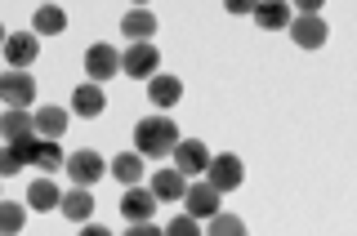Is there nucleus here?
<instances>
[{"instance_id": "nucleus-8", "label": "nucleus", "mask_w": 357, "mask_h": 236, "mask_svg": "<svg viewBox=\"0 0 357 236\" xmlns=\"http://www.w3.org/2000/svg\"><path fill=\"white\" fill-rule=\"evenodd\" d=\"M85 72H89V81H94V85L112 81V76H121V54L112 49L107 40L89 45V49H85Z\"/></svg>"}, {"instance_id": "nucleus-1", "label": "nucleus", "mask_w": 357, "mask_h": 236, "mask_svg": "<svg viewBox=\"0 0 357 236\" xmlns=\"http://www.w3.org/2000/svg\"><path fill=\"white\" fill-rule=\"evenodd\" d=\"M178 143V125L170 116H143L139 125H134V152L143 156V161H156V156H165Z\"/></svg>"}, {"instance_id": "nucleus-13", "label": "nucleus", "mask_w": 357, "mask_h": 236, "mask_svg": "<svg viewBox=\"0 0 357 236\" xmlns=\"http://www.w3.org/2000/svg\"><path fill=\"white\" fill-rule=\"evenodd\" d=\"M250 14L264 31H286V22L295 18V9H290V0H259Z\"/></svg>"}, {"instance_id": "nucleus-22", "label": "nucleus", "mask_w": 357, "mask_h": 236, "mask_svg": "<svg viewBox=\"0 0 357 236\" xmlns=\"http://www.w3.org/2000/svg\"><path fill=\"white\" fill-rule=\"evenodd\" d=\"M59 183H54V178H36V183L27 187V205L31 210H59Z\"/></svg>"}, {"instance_id": "nucleus-6", "label": "nucleus", "mask_w": 357, "mask_h": 236, "mask_svg": "<svg viewBox=\"0 0 357 236\" xmlns=\"http://www.w3.org/2000/svg\"><path fill=\"white\" fill-rule=\"evenodd\" d=\"M170 152H174V170L183 174V178H201V174H206V165H210V148H206L201 139H178Z\"/></svg>"}, {"instance_id": "nucleus-4", "label": "nucleus", "mask_w": 357, "mask_h": 236, "mask_svg": "<svg viewBox=\"0 0 357 236\" xmlns=\"http://www.w3.org/2000/svg\"><path fill=\"white\" fill-rule=\"evenodd\" d=\"M156 67H161V54H156V45H152V40H130V49L121 54V76L148 81Z\"/></svg>"}, {"instance_id": "nucleus-19", "label": "nucleus", "mask_w": 357, "mask_h": 236, "mask_svg": "<svg viewBox=\"0 0 357 236\" xmlns=\"http://www.w3.org/2000/svg\"><path fill=\"white\" fill-rule=\"evenodd\" d=\"M59 210H63L72 223H85L89 214H94V196H89V187H72V192L59 196Z\"/></svg>"}, {"instance_id": "nucleus-17", "label": "nucleus", "mask_w": 357, "mask_h": 236, "mask_svg": "<svg viewBox=\"0 0 357 236\" xmlns=\"http://www.w3.org/2000/svg\"><path fill=\"white\" fill-rule=\"evenodd\" d=\"M103 107H107V94H103V85H94V81L81 85L72 94V111H76V116H85V120H94Z\"/></svg>"}, {"instance_id": "nucleus-24", "label": "nucleus", "mask_w": 357, "mask_h": 236, "mask_svg": "<svg viewBox=\"0 0 357 236\" xmlns=\"http://www.w3.org/2000/svg\"><path fill=\"white\" fill-rule=\"evenodd\" d=\"M206 223H210V232H215V236H241V232H245V223H241L237 214H223V210H215Z\"/></svg>"}, {"instance_id": "nucleus-18", "label": "nucleus", "mask_w": 357, "mask_h": 236, "mask_svg": "<svg viewBox=\"0 0 357 236\" xmlns=\"http://www.w3.org/2000/svg\"><path fill=\"white\" fill-rule=\"evenodd\" d=\"M31 31H36V36H59V31H67V14L54 5V0H45V5H36Z\"/></svg>"}, {"instance_id": "nucleus-30", "label": "nucleus", "mask_w": 357, "mask_h": 236, "mask_svg": "<svg viewBox=\"0 0 357 236\" xmlns=\"http://www.w3.org/2000/svg\"><path fill=\"white\" fill-rule=\"evenodd\" d=\"M321 5L326 0H290V9H299V14H321Z\"/></svg>"}, {"instance_id": "nucleus-23", "label": "nucleus", "mask_w": 357, "mask_h": 236, "mask_svg": "<svg viewBox=\"0 0 357 236\" xmlns=\"http://www.w3.org/2000/svg\"><path fill=\"white\" fill-rule=\"evenodd\" d=\"M63 161H67V156H63V148H59V139H40V152H36V165H40V170H45V174H59Z\"/></svg>"}, {"instance_id": "nucleus-7", "label": "nucleus", "mask_w": 357, "mask_h": 236, "mask_svg": "<svg viewBox=\"0 0 357 236\" xmlns=\"http://www.w3.org/2000/svg\"><path fill=\"white\" fill-rule=\"evenodd\" d=\"M63 170L72 174L76 187H94L98 178H107V161H103L98 152H72V156L63 161Z\"/></svg>"}, {"instance_id": "nucleus-29", "label": "nucleus", "mask_w": 357, "mask_h": 236, "mask_svg": "<svg viewBox=\"0 0 357 236\" xmlns=\"http://www.w3.org/2000/svg\"><path fill=\"white\" fill-rule=\"evenodd\" d=\"M255 5H259V0H223V9H228L232 18H245V14H250Z\"/></svg>"}, {"instance_id": "nucleus-27", "label": "nucleus", "mask_w": 357, "mask_h": 236, "mask_svg": "<svg viewBox=\"0 0 357 236\" xmlns=\"http://www.w3.org/2000/svg\"><path fill=\"white\" fill-rule=\"evenodd\" d=\"M165 232H170V236H197V232H201V219H192V214L183 210L178 219H170V228H165Z\"/></svg>"}, {"instance_id": "nucleus-31", "label": "nucleus", "mask_w": 357, "mask_h": 236, "mask_svg": "<svg viewBox=\"0 0 357 236\" xmlns=\"http://www.w3.org/2000/svg\"><path fill=\"white\" fill-rule=\"evenodd\" d=\"M5 36H9V31H5V27H0V45H5Z\"/></svg>"}, {"instance_id": "nucleus-5", "label": "nucleus", "mask_w": 357, "mask_h": 236, "mask_svg": "<svg viewBox=\"0 0 357 236\" xmlns=\"http://www.w3.org/2000/svg\"><path fill=\"white\" fill-rule=\"evenodd\" d=\"M286 31H290V40L299 45V49H321L331 36V27H326V18L321 14H295L286 22Z\"/></svg>"}, {"instance_id": "nucleus-32", "label": "nucleus", "mask_w": 357, "mask_h": 236, "mask_svg": "<svg viewBox=\"0 0 357 236\" xmlns=\"http://www.w3.org/2000/svg\"><path fill=\"white\" fill-rule=\"evenodd\" d=\"M134 5H148V0H134Z\"/></svg>"}, {"instance_id": "nucleus-12", "label": "nucleus", "mask_w": 357, "mask_h": 236, "mask_svg": "<svg viewBox=\"0 0 357 236\" xmlns=\"http://www.w3.org/2000/svg\"><path fill=\"white\" fill-rule=\"evenodd\" d=\"M148 98H152V107H178L183 103V81H178V76H165V72H152L148 76Z\"/></svg>"}, {"instance_id": "nucleus-2", "label": "nucleus", "mask_w": 357, "mask_h": 236, "mask_svg": "<svg viewBox=\"0 0 357 236\" xmlns=\"http://www.w3.org/2000/svg\"><path fill=\"white\" fill-rule=\"evenodd\" d=\"M0 103L5 107H36V81H31V72H0Z\"/></svg>"}, {"instance_id": "nucleus-16", "label": "nucleus", "mask_w": 357, "mask_h": 236, "mask_svg": "<svg viewBox=\"0 0 357 236\" xmlns=\"http://www.w3.org/2000/svg\"><path fill=\"white\" fill-rule=\"evenodd\" d=\"M148 187H152L156 200H178L188 192V178L178 170H156V174H148Z\"/></svg>"}, {"instance_id": "nucleus-9", "label": "nucleus", "mask_w": 357, "mask_h": 236, "mask_svg": "<svg viewBox=\"0 0 357 236\" xmlns=\"http://www.w3.org/2000/svg\"><path fill=\"white\" fill-rule=\"evenodd\" d=\"M0 49H5L9 67H22V72H27V67L40 58V36H36V31H9Z\"/></svg>"}, {"instance_id": "nucleus-3", "label": "nucleus", "mask_w": 357, "mask_h": 236, "mask_svg": "<svg viewBox=\"0 0 357 236\" xmlns=\"http://www.w3.org/2000/svg\"><path fill=\"white\" fill-rule=\"evenodd\" d=\"M241 178H245L241 156H232V152L210 156V165H206V183L215 187V192H237V187H241Z\"/></svg>"}, {"instance_id": "nucleus-20", "label": "nucleus", "mask_w": 357, "mask_h": 236, "mask_svg": "<svg viewBox=\"0 0 357 236\" xmlns=\"http://www.w3.org/2000/svg\"><path fill=\"white\" fill-rule=\"evenodd\" d=\"M31 111H36V134L40 139H63V129H67V111L63 107L45 103V107H31Z\"/></svg>"}, {"instance_id": "nucleus-25", "label": "nucleus", "mask_w": 357, "mask_h": 236, "mask_svg": "<svg viewBox=\"0 0 357 236\" xmlns=\"http://www.w3.org/2000/svg\"><path fill=\"white\" fill-rule=\"evenodd\" d=\"M9 148L18 152V161H22V165H36V152H40V134L31 129V134H22V139H14Z\"/></svg>"}, {"instance_id": "nucleus-10", "label": "nucleus", "mask_w": 357, "mask_h": 236, "mask_svg": "<svg viewBox=\"0 0 357 236\" xmlns=\"http://www.w3.org/2000/svg\"><path fill=\"white\" fill-rule=\"evenodd\" d=\"M219 200H223V192H215L210 183H188V192H183V210H188L192 219L206 223V219L219 210Z\"/></svg>"}, {"instance_id": "nucleus-21", "label": "nucleus", "mask_w": 357, "mask_h": 236, "mask_svg": "<svg viewBox=\"0 0 357 236\" xmlns=\"http://www.w3.org/2000/svg\"><path fill=\"white\" fill-rule=\"evenodd\" d=\"M112 178H121V183H143V156L139 152H121V156H112Z\"/></svg>"}, {"instance_id": "nucleus-15", "label": "nucleus", "mask_w": 357, "mask_h": 236, "mask_svg": "<svg viewBox=\"0 0 357 236\" xmlns=\"http://www.w3.org/2000/svg\"><path fill=\"white\" fill-rule=\"evenodd\" d=\"M121 36H130V40H152L156 36V14L148 5H134L126 18H121Z\"/></svg>"}, {"instance_id": "nucleus-14", "label": "nucleus", "mask_w": 357, "mask_h": 236, "mask_svg": "<svg viewBox=\"0 0 357 236\" xmlns=\"http://www.w3.org/2000/svg\"><path fill=\"white\" fill-rule=\"evenodd\" d=\"M36 129V111L31 107H5L0 111V139L5 143H14V139H22V134H31Z\"/></svg>"}, {"instance_id": "nucleus-26", "label": "nucleus", "mask_w": 357, "mask_h": 236, "mask_svg": "<svg viewBox=\"0 0 357 236\" xmlns=\"http://www.w3.org/2000/svg\"><path fill=\"white\" fill-rule=\"evenodd\" d=\"M22 205H14V200H0V232H22Z\"/></svg>"}, {"instance_id": "nucleus-11", "label": "nucleus", "mask_w": 357, "mask_h": 236, "mask_svg": "<svg viewBox=\"0 0 357 236\" xmlns=\"http://www.w3.org/2000/svg\"><path fill=\"white\" fill-rule=\"evenodd\" d=\"M156 205H161V200H156L152 187H143V183H130L126 196H121V214H126L130 223H134V219H152Z\"/></svg>"}, {"instance_id": "nucleus-28", "label": "nucleus", "mask_w": 357, "mask_h": 236, "mask_svg": "<svg viewBox=\"0 0 357 236\" xmlns=\"http://www.w3.org/2000/svg\"><path fill=\"white\" fill-rule=\"evenodd\" d=\"M18 170H22L18 152L9 148V143H0V178H9V174H18Z\"/></svg>"}]
</instances>
